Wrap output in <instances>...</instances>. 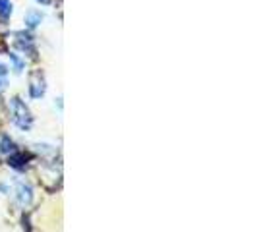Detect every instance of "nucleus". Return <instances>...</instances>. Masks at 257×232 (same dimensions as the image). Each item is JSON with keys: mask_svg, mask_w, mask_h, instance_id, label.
<instances>
[{"mask_svg": "<svg viewBox=\"0 0 257 232\" xmlns=\"http://www.w3.org/2000/svg\"><path fill=\"white\" fill-rule=\"evenodd\" d=\"M10 108H12V122L20 130L31 128V122H33L31 112H29V108H27L26 103L20 97H14L12 101H10Z\"/></svg>", "mask_w": 257, "mask_h": 232, "instance_id": "obj_1", "label": "nucleus"}, {"mask_svg": "<svg viewBox=\"0 0 257 232\" xmlns=\"http://www.w3.org/2000/svg\"><path fill=\"white\" fill-rule=\"evenodd\" d=\"M45 79L41 76V72H35L31 79H29V95H31V99H41L43 95H45Z\"/></svg>", "mask_w": 257, "mask_h": 232, "instance_id": "obj_2", "label": "nucleus"}, {"mask_svg": "<svg viewBox=\"0 0 257 232\" xmlns=\"http://www.w3.org/2000/svg\"><path fill=\"white\" fill-rule=\"evenodd\" d=\"M16 197H18V203L22 207L31 205V201H33V190H31V186L26 184V182H18Z\"/></svg>", "mask_w": 257, "mask_h": 232, "instance_id": "obj_3", "label": "nucleus"}, {"mask_svg": "<svg viewBox=\"0 0 257 232\" xmlns=\"http://www.w3.org/2000/svg\"><path fill=\"white\" fill-rule=\"evenodd\" d=\"M43 22V14L39 12V10H31V12H27L26 16V26L29 29H33V27H37L39 24Z\"/></svg>", "mask_w": 257, "mask_h": 232, "instance_id": "obj_4", "label": "nucleus"}, {"mask_svg": "<svg viewBox=\"0 0 257 232\" xmlns=\"http://www.w3.org/2000/svg\"><path fill=\"white\" fill-rule=\"evenodd\" d=\"M14 12V6L10 0H0V20H10V16Z\"/></svg>", "mask_w": 257, "mask_h": 232, "instance_id": "obj_5", "label": "nucleus"}, {"mask_svg": "<svg viewBox=\"0 0 257 232\" xmlns=\"http://www.w3.org/2000/svg\"><path fill=\"white\" fill-rule=\"evenodd\" d=\"M24 161H26V157L22 153H12V157H10V165L14 168H26L27 165H24Z\"/></svg>", "mask_w": 257, "mask_h": 232, "instance_id": "obj_6", "label": "nucleus"}, {"mask_svg": "<svg viewBox=\"0 0 257 232\" xmlns=\"http://www.w3.org/2000/svg\"><path fill=\"white\" fill-rule=\"evenodd\" d=\"M0 151L2 153H16V145L10 138H4L2 142H0Z\"/></svg>", "mask_w": 257, "mask_h": 232, "instance_id": "obj_7", "label": "nucleus"}, {"mask_svg": "<svg viewBox=\"0 0 257 232\" xmlns=\"http://www.w3.org/2000/svg\"><path fill=\"white\" fill-rule=\"evenodd\" d=\"M8 56H10V62L14 64V70H16L18 74H20V72L24 70V60H22V58H20L18 54H14V52H10Z\"/></svg>", "mask_w": 257, "mask_h": 232, "instance_id": "obj_8", "label": "nucleus"}, {"mask_svg": "<svg viewBox=\"0 0 257 232\" xmlns=\"http://www.w3.org/2000/svg\"><path fill=\"white\" fill-rule=\"evenodd\" d=\"M4 85H6V81H4V79H2V77H0V91L4 89Z\"/></svg>", "mask_w": 257, "mask_h": 232, "instance_id": "obj_9", "label": "nucleus"}, {"mask_svg": "<svg viewBox=\"0 0 257 232\" xmlns=\"http://www.w3.org/2000/svg\"><path fill=\"white\" fill-rule=\"evenodd\" d=\"M39 2H41V4H45V6H47V4H51V0H39Z\"/></svg>", "mask_w": 257, "mask_h": 232, "instance_id": "obj_10", "label": "nucleus"}]
</instances>
